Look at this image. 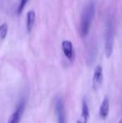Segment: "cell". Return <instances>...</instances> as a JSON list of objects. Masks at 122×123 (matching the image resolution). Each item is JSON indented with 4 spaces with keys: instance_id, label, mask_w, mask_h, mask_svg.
Returning <instances> with one entry per match:
<instances>
[{
    "instance_id": "obj_4",
    "label": "cell",
    "mask_w": 122,
    "mask_h": 123,
    "mask_svg": "<svg viewBox=\"0 0 122 123\" xmlns=\"http://www.w3.org/2000/svg\"><path fill=\"white\" fill-rule=\"evenodd\" d=\"M103 80V69L100 65H97L94 69V75H93L92 85L93 89L94 91H97L101 86V83Z\"/></svg>"
},
{
    "instance_id": "obj_10",
    "label": "cell",
    "mask_w": 122,
    "mask_h": 123,
    "mask_svg": "<svg viewBox=\"0 0 122 123\" xmlns=\"http://www.w3.org/2000/svg\"><path fill=\"white\" fill-rule=\"evenodd\" d=\"M8 27L7 24H3L0 25V40H3L6 38L7 34H8Z\"/></svg>"
},
{
    "instance_id": "obj_1",
    "label": "cell",
    "mask_w": 122,
    "mask_h": 123,
    "mask_svg": "<svg viewBox=\"0 0 122 123\" xmlns=\"http://www.w3.org/2000/svg\"><path fill=\"white\" fill-rule=\"evenodd\" d=\"M94 5L92 2H90L82 12L80 21V34L83 37L87 36L90 32V25L94 16Z\"/></svg>"
},
{
    "instance_id": "obj_9",
    "label": "cell",
    "mask_w": 122,
    "mask_h": 123,
    "mask_svg": "<svg viewBox=\"0 0 122 123\" xmlns=\"http://www.w3.org/2000/svg\"><path fill=\"white\" fill-rule=\"evenodd\" d=\"M81 117L83 119V123H88L89 117H90V111H89V106L87 104L85 99L84 98L82 100V112H81Z\"/></svg>"
},
{
    "instance_id": "obj_5",
    "label": "cell",
    "mask_w": 122,
    "mask_h": 123,
    "mask_svg": "<svg viewBox=\"0 0 122 123\" xmlns=\"http://www.w3.org/2000/svg\"><path fill=\"white\" fill-rule=\"evenodd\" d=\"M24 107L25 101L23 100V101L20 102L19 105L17 107V109L14 111V112L11 115L8 123H19L20 120H21L22 115L23 113V111H24Z\"/></svg>"
},
{
    "instance_id": "obj_11",
    "label": "cell",
    "mask_w": 122,
    "mask_h": 123,
    "mask_svg": "<svg viewBox=\"0 0 122 123\" xmlns=\"http://www.w3.org/2000/svg\"><path fill=\"white\" fill-rule=\"evenodd\" d=\"M28 1L29 0H20L19 5H18V14H20V13L23 11V9H24V8H25V6H26L27 3H28Z\"/></svg>"
},
{
    "instance_id": "obj_6",
    "label": "cell",
    "mask_w": 122,
    "mask_h": 123,
    "mask_svg": "<svg viewBox=\"0 0 122 123\" xmlns=\"http://www.w3.org/2000/svg\"><path fill=\"white\" fill-rule=\"evenodd\" d=\"M62 49L66 56V58L70 60H72L74 58V49H73V44L69 40H64L62 42Z\"/></svg>"
},
{
    "instance_id": "obj_3",
    "label": "cell",
    "mask_w": 122,
    "mask_h": 123,
    "mask_svg": "<svg viewBox=\"0 0 122 123\" xmlns=\"http://www.w3.org/2000/svg\"><path fill=\"white\" fill-rule=\"evenodd\" d=\"M55 111L58 118V123H66V112H65L64 103L62 97L56 98Z\"/></svg>"
},
{
    "instance_id": "obj_8",
    "label": "cell",
    "mask_w": 122,
    "mask_h": 123,
    "mask_svg": "<svg viewBox=\"0 0 122 123\" xmlns=\"http://www.w3.org/2000/svg\"><path fill=\"white\" fill-rule=\"evenodd\" d=\"M35 23V12L34 10H30L27 13V22H26V27L28 33H30L32 31L33 28L34 26Z\"/></svg>"
},
{
    "instance_id": "obj_2",
    "label": "cell",
    "mask_w": 122,
    "mask_h": 123,
    "mask_svg": "<svg viewBox=\"0 0 122 123\" xmlns=\"http://www.w3.org/2000/svg\"><path fill=\"white\" fill-rule=\"evenodd\" d=\"M113 44H114V28H113L112 22L110 21L106 29L105 44V51L107 58H110L112 55Z\"/></svg>"
},
{
    "instance_id": "obj_7",
    "label": "cell",
    "mask_w": 122,
    "mask_h": 123,
    "mask_svg": "<svg viewBox=\"0 0 122 123\" xmlns=\"http://www.w3.org/2000/svg\"><path fill=\"white\" fill-rule=\"evenodd\" d=\"M109 110H110V101L109 98L107 96H105L104 100H103L101 105L99 107V117L101 119H105L108 117L109 114Z\"/></svg>"
}]
</instances>
